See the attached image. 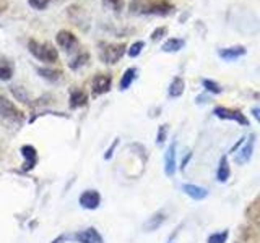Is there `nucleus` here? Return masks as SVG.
Segmentation results:
<instances>
[{
    "instance_id": "20",
    "label": "nucleus",
    "mask_w": 260,
    "mask_h": 243,
    "mask_svg": "<svg viewBox=\"0 0 260 243\" xmlns=\"http://www.w3.org/2000/svg\"><path fill=\"white\" fill-rule=\"evenodd\" d=\"M184 46H185V40L182 37H171L166 40L165 44H162L161 51L168 52V54H174V52L181 51V49H184Z\"/></svg>"
},
{
    "instance_id": "11",
    "label": "nucleus",
    "mask_w": 260,
    "mask_h": 243,
    "mask_svg": "<svg viewBox=\"0 0 260 243\" xmlns=\"http://www.w3.org/2000/svg\"><path fill=\"white\" fill-rule=\"evenodd\" d=\"M177 170V162H176V141H173L165 152V174L168 177H174Z\"/></svg>"
},
{
    "instance_id": "7",
    "label": "nucleus",
    "mask_w": 260,
    "mask_h": 243,
    "mask_svg": "<svg viewBox=\"0 0 260 243\" xmlns=\"http://www.w3.org/2000/svg\"><path fill=\"white\" fill-rule=\"evenodd\" d=\"M112 85V76L108 73H98L94 78L91 79V96L93 97H100L106 93H109Z\"/></svg>"
},
{
    "instance_id": "32",
    "label": "nucleus",
    "mask_w": 260,
    "mask_h": 243,
    "mask_svg": "<svg viewBox=\"0 0 260 243\" xmlns=\"http://www.w3.org/2000/svg\"><path fill=\"white\" fill-rule=\"evenodd\" d=\"M117 143H119V140H116V141H114V143H112V146H111V148H109L108 151H106V154H104V159H106V160H109V159L112 157V154H114V149H116Z\"/></svg>"
},
{
    "instance_id": "2",
    "label": "nucleus",
    "mask_w": 260,
    "mask_h": 243,
    "mask_svg": "<svg viewBox=\"0 0 260 243\" xmlns=\"http://www.w3.org/2000/svg\"><path fill=\"white\" fill-rule=\"evenodd\" d=\"M28 51L36 60L52 65L59 60V51L51 43H39L36 39H28Z\"/></svg>"
},
{
    "instance_id": "18",
    "label": "nucleus",
    "mask_w": 260,
    "mask_h": 243,
    "mask_svg": "<svg viewBox=\"0 0 260 243\" xmlns=\"http://www.w3.org/2000/svg\"><path fill=\"white\" fill-rule=\"evenodd\" d=\"M230 177H231V169H230V162H228V156H221L216 169V180L219 183H224L228 182Z\"/></svg>"
},
{
    "instance_id": "1",
    "label": "nucleus",
    "mask_w": 260,
    "mask_h": 243,
    "mask_svg": "<svg viewBox=\"0 0 260 243\" xmlns=\"http://www.w3.org/2000/svg\"><path fill=\"white\" fill-rule=\"evenodd\" d=\"M130 12L143 15H158L166 16L174 12V5L168 0H130Z\"/></svg>"
},
{
    "instance_id": "6",
    "label": "nucleus",
    "mask_w": 260,
    "mask_h": 243,
    "mask_svg": "<svg viewBox=\"0 0 260 243\" xmlns=\"http://www.w3.org/2000/svg\"><path fill=\"white\" fill-rule=\"evenodd\" d=\"M213 113L221 120H233V122H236V124L244 125V127L250 125L249 118L238 109H228V107H223V105H219V107H215Z\"/></svg>"
},
{
    "instance_id": "21",
    "label": "nucleus",
    "mask_w": 260,
    "mask_h": 243,
    "mask_svg": "<svg viewBox=\"0 0 260 243\" xmlns=\"http://www.w3.org/2000/svg\"><path fill=\"white\" fill-rule=\"evenodd\" d=\"M185 91V83H184V79L181 76H176L173 81H171V85H169V89H168V93H169V97H173V99H176V97H181Z\"/></svg>"
},
{
    "instance_id": "25",
    "label": "nucleus",
    "mask_w": 260,
    "mask_h": 243,
    "mask_svg": "<svg viewBox=\"0 0 260 243\" xmlns=\"http://www.w3.org/2000/svg\"><path fill=\"white\" fill-rule=\"evenodd\" d=\"M202 85H203V88L207 89L208 93H211V94H221L223 93V88L219 86L216 81H213V79H208V78H205V79H202Z\"/></svg>"
},
{
    "instance_id": "9",
    "label": "nucleus",
    "mask_w": 260,
    "mask_h": 243,
    "mask_svg": "<svg viewBox=\"0 0 260 243\" xmlns=\"http://www.w3.org/2000/svg\"><path fill=\"white\" fill-rule=\"evenodd\" d=\"M78 202H80V206L83 209L94 211L101 205V194L98 193L96 190H85L83 193L80 194Z\"/></svg>"
},
{
    "instance_id": "33",
    "label": "nucleus",
    "mask_w": 260,
    "mask_h": 243,
    "mask_svg": "<svg viewBox=\"0 0 260 243\" xmlns=\"http://www.w3.org/2000/svg\"><path fill=\"white\" fill-rule=\"evenodd\" d=\"M252 115H254V118L260 124V107H254V109H252Z\"/></svg>"
},
{
    "instance_id": "35",
    "label": "nucleus",
    "mask_w": 260,
    "mask_h": 243,
    "mask_svg": "<svg viewBox=\"0 0 260 243\" xmlns=\"http://www.w3.org/2000/svg\"><path fill=\"white\" fill-rule=\"evenodd\" d=\"M63 240H67V237H65V235H60V237H57L52 243H62Z\"/></svg>"
},
{
    "instance_id": "15",
    "label": "nucleus",
    "mask_w": 260,
    "mask_h": 243,
    "mask_svg": "<svg viewBox=\"0 0 260 243\" xmlns=\"http://www.w3.org/2000/svg\"><path fill=\"white\" fill-rule=\"evenodd\" d=\"M165 222H166V213L165 211H156L151 217L146 219V222L143 224V230L145 232H154V230H158Z\"/></svg>"
},
{
    "instance_id": "30",
    "label": "nucleus",
    "mask_w": 260,
    "mask_h": 243,
    "mask_svg": "<svg viewBox=\"0 0 260 243\" xmlns=\"http://www.w3.org/2000/svg\"><path fill=\"white\" fill-rule=\"evenodd\" d=\"M166 136H168V125H161L158 128V136H156V143L162 144L166 141Z\"/></svg>"
},
{
    "instance_id": "29",
    "label": "nucleus",
    "mask_w": 260,
    "mask_h": 243,
    "mask_svg": "<svg viewBox=\"0 0 260 243\" xmlns=\"http://www.w3.org/2000/svg\"><path fill=\"white\" fill-rule=\"evenodd\" d=\"M168 34V28L166 26H159V28H156V29H154L153 32H151V40H153V43H156V40H159V39H162V37H165Z\"/></svg>"
},
{
    "instance_id": "8",
    "label": "nucleus",
    "mask_w": 260,
    "mask_h": 243,
    "mask_svg": "<svg viewBox=\"0 0 260 243\" xmlns=\"http://www.w3.org/2000/svg\"><path fill=\"white\" fill-rule=\"evenodd\" d=\"M255 140H257V136H255V135H249V136H247V140L242 143L241 149H239L238 152H236V156H234L236 164L244 166V164H247V162L250 160L252 154H254V144H255Z\"/></svg>"
},
{
    "instance_id": "31",
    "label": "nucleus",
    "mask_w": 260,
    "mask_h": 243,
    "mask_svg": "<svg viewBox=\"0 0 260 243\" xmlns=\"http://www.w3.org/2000/svg\"><path fill=\"white\" fill-rule=\"evenodd\" d=\"M106 2H108L109 5H112L114 10H117V12L122 8V5H124V0H106Z\"/></svg>"
},
{
    "instance_id": "22",
    "label": "nucleus",
    "mask_w": 260,
    "mask_h": 243,
    "mask_svg": "<svg viewBox=\"0 0 260 243\" xmlns=\"http://www.w3.org/2000/svg\"><path fill=\"white\" fill-rule=\"evenodd\" d=\"M135 78H137V68H134V67L127 68L124 71V75H122L120 81H119V89H120V91H125V89H128L130 86H132Z\"/></svg>"
},
{
    "instance_id": "12",
    "label": "nucleus",
    "mask_w": 260,
    "mask_h": 243,
    "mask_svg": "<svg viewBox=\"0 0 260 243\" xmlns=\"http://www.w3.org/2000/svg\"><path fill=\"white\" fill-rule=\"evenodd\" d=\"M73 240L78 241V243H103V237L94 227H89V229L77 232L75 235H73Z\"/></svg>"
},
{
    "instance_id": "17",
    "label": "nucleus",
    "mask_w": 260,
    "mask_h": 243,
    "mask_svg": "<svg viewBox=\"0 0 260 243\" xmlns=\"http://www.w3.org/2000/svg\"><path fill=\"white\" fill-rule=\"evenodd\" d=\"M88 62H89V52L88 51H78L75 55H73V59L69 60V68L77 71L81 67H85Z\"/></svg>"
},
{
    "instance_id": "14",
    "label": "nucleus",
    "mask_w": 260,
    "mask_h": 243,
    "mask_svg": "<svg viewBox=\"0 0 260 243\" xmlns=\"http://www.w3.org/2000/svg\"><path fill=\"white\" fill-rule=\"evenodd\" d=\"M182 191L187 194V196L195 199V201H202L208 196V190L203 188V186H200V185H195V183H184Z\"/></svg>"
},
{
    "instance_id": "28",
    "label": "nucleus",
    "mask_w": 260,
    "mask_h": 243,
    "mask_svg": "<svg viewBox=\"0 0 260 243\" xmlns=\"http://www.w3.org/2000/svg\"><path fill=\"white\" fill-rule=\"evenodd\" d=\"M29 7L32 10H38V12H43L46 8L51 5V0H28Z\"/></svg>"
},
{
    "instance_id": "5",
    "label": "nucleus",
    "mask_w": 260,
    "mask_h": 243,
    "mask_svg": "<svg viewBox=\"0 0 260 243\" xmlns=\"http://www.w3.org/2000/svg\"><path fill=\"white\" fill-rule=\"evenodd\" d=\"M55 43L59 46V49H62L63 52L67 54H73L78 51V46H80V40L78 37L73 34L72 31L69 29H60L59 32L55 34Z\"/></svg>"
},
{
    "instance_id": "24",
    "label": "nucleus",
    "mask_w": 260,
    "mask_h": 243,
    "mask_svg": "<svg viewBox=\"0 0 260 243\" xmlns=\"http://www.w3.org/2000/svg\"><path fill=\"white\" fill-rule=\"evenodd\" d=\"M13 65L12 63H0V81H8L13 78Z\"/></svg>"
},
{
    "instance_id": "13",
    "label": "nucleus",
    "mask_w": 260,
    "mask_h": 243,
    "mask_svg": "<svg viewBox=\"0 0 260 243\" xmlns=\"http://www.w3.org/2000/svg\"><path fill=\"white\" fill-rule=\"evenodd\" d=\"M247 54V49L244 46H233V47H224V49H219L218 55L221 57L223 60L226 62H233V60H238L241 57H244Z\"/></svg>"
},
{
    "instance_id": "3",
    "label": "nucleus",
    "mask_w": 260,
    "mask_h": 243,
    "mask_svg": "<svg viewBox=\"0 0 260 243\" xmlns=\"http://www.w3.org/2000/svg\"><path fill=\"white\" fill-rule=\"evenodd\" d=\"M0 120L13 125H21L24 120L23 112L4 94H0Z\"/></svg>"
},
{
    "instance_id": "23",
    "label": "nucleus",
    "mask_w": 260,
    "mask_h": 243,
    "mask_svg": "<svg viewBox=\"0 0 260 243\" xmlns=\"http://www.w3.org/2000/svg\"><path fill=\"white\" fill-rule=\"evenodd\" d=\"M12 94L16 97V101H20L23 104H29L31 102V97H29V93L24 89L23 86H12L10 88Z\"/></svg>"
},
{
    "instance_id": "16",
    "label": "nucleus",
    "mask_w": 260,
    "mask_h": 243,
    "mask_svg": "<svg viewBox=\"0 0 260 243\" xmlns=\"http://www.w3.org/2000/svg\"><path fill=\"white\" fill-rule=\"evenodd\" d=\"M69 104L70 109H80L85 107L88 104V94L83 91V89H72L70 91V97H69Z\"/></svg>"
},
{
    "instance_id": "34",
    "label": "nucleus",
    "mask_w": 260,
    "mask_h": 243,
    "mask_svg": "<svg viewBox=\"0 0 260 243\" xmlns=\"http://www.w3.org/2000/svg\"><path fill=\"white\" fill-rule=\"evenodd\" d=\"M192 157V152H189V154H187V156L184 157V160H182V169H185V166H187V160H189Z\"/></svg>"
},
{
    "instance_id": "10",
    "label": "nucleus",
    "mask_w": 260,
    "mask_h": 243,
    "mask_svg": "<svg viewBox=\"0 0 260 243\" xmlns=\"http://www.w3.org/2000/svg\"><path fill=\"white\" fill-rule=\"evenodd\" d=\"M20 152H21V156L24 157V162H23V170L24 172H28V170H32L35 169V166L38 164V151H36V148L35 146H31V144H24V146H21V149H20Z\"/></svg>"
},
{
    "instance_id": "4",
    "label": "nucleus",
    "mask_w": 260,
    "mask_h": 243,
    "mask_svg": "<svg viewBox=\"0 0 260 243\" xmlns=\"http://www.w3.org/2000/svg\"><path fill=\"white\" fill-rule=\"evenodd\" d=\"M125 52H127V46L124 43L122 44H104L100 52V59L103 63L114 65L125 55Z\"/></svg>"
},
{
    "instance_id": "27",
    "label": "nucleus",
    "mask_w": 260,
    "mask_h": 243,
    "mask_svg": "<svg viewBox=\"0 0 260 243\" xmlns=\"http://www.w3.org/2000/svg\"><path fill=\"white\" fill-rule=\"evenodd\" d=\"M143 47H145V43H143V40H137V43H134L132 46H130V47L127 49V55H128V57H132V59H135V57H138V55L142 54Z\"/></svg>"
},
{
    "instance_id": "19",
    "label": "nucleus",
    "mask_w": 260,
    "mask_h": 243,
    "mask_svg": "<svg viewBox=\"0 0 260 243\" xmlns=\"http://www.w3.org/2000/svg\"><path fill=\"white\" fill-rule=\"evenodd\" d=\"M36 71L39 73V76L41 78H44L47 79L49 83H59V81L63 78V73L60 70H55V68H43V67H39L36 68Z\"/></svg>"
},
{
    "instance_id": "26",
    "label": "nucleus",
    "mask_w": 260,
    "mask_h": 243,
    "mask_svg": "<svg viewBox=\"0 0 260 243\" xmlns=\"http://www.w3.org/2000/svg\"><path fill=\"white\" fill-rule=\"evenodd\" d=\"M228 237H230V230H221V232H215L211 233L207 243H226Z\"/></svg>"
}]
</instances>
